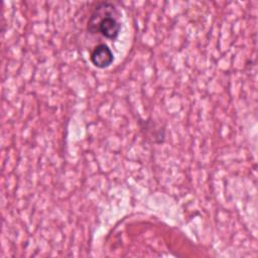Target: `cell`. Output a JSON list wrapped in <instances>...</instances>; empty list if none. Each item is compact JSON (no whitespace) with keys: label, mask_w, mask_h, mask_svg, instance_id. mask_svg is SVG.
<instances>
[{"label":"cell","mask_w":258,"mask_h":258,"mask_svg":"<svg viewBox=\"0 0 258 258\" xmlns=\"http://www.w3.org/2000/svg\"><path fill=\"white\" fill-rule=\"evenodd\" d=\"M121 14L111 2H99L95 6L89 21L88 30L91 33H100L104 37L114 40L121 30Z\"/></svg>","instance_id":"cell-1"},{"label":"cell","mask_w":258,"mask_h":258,"mask_svg":"<svg viewBox=\"0 0 258 258\" xmlns=\"http://www.w3.org/2000/svg\"><path fill=\"white\" fill-rule=\"evenodd\" d=\"M90 58L96 68L106 69L112 64L114 60V54L107 44L100 43L94 47Z\"/></svg>","instance_id":"cell-2"}]
</instances>
